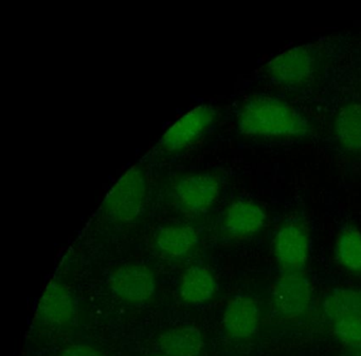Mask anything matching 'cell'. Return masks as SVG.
Masks as SVG:
<instances>
[{
    "instance_id": "cell-1",
    "label": "cell",
    "mask_w": 361,
    "mask_h": 356,
    "mask_svg": "<svg viewBox=\"0 0 361 356\" xmlns=\"http://www.w3.org/2000/svg\"><path fill=\"white\" fill-rule=\"evenodd\" d=\"M238 129L245 136H303L310 130V124L288 103L272 96H257L243 106Z\"/></svg>"
},
{
    "instance_id": "cell-2",
    "label": "cell",
    "mask_w": 361,
    "mask_h": 356,
    "mask_svg": "<svg viewBox=\"0 0 361 356\" xmlns=\"http://www.w3.org/2000/svg\"><path fill=\"white\" fill-rule=\"evenodd\" d=\"M147 189L145 170L140 166H134L109 191L103 203V210L115 222H132L138 218L145 208Z\"/></svg>"
},
{
    "instance_id": "cell-3",
    "label": "cell",
    "mask_w": 361,
    "mask_h": 356,
    "mask_svg": "<svg viewBox=\"0 0 361 356\" xmlns=\"http://www.w3.org/2000/svg\"><path fill=\"white\" fill-rule=\"evenodd\" d=\"M215 115L216 111L209 105L192 109L171 126L158 143V148L168 155L185 151L207 134L214 122Z\"/></svg>"
},
{
    "instance_id": "cell-4",
    "label": "cell",
    "mask_w": 361,
    "mask_h": 356,
    "mask_svg": "<svg viewBox=\"0 0 361 356\" xmlns=\"http://www.w3.org/2000/svg\"><path fill=\"white\" fill-rule=\"evenodd\" d=\"M221 189V181L214 174H188L173 185L172 197L179 210L197 215L214 205Z\"/></svg>"
},
{
    "instance_id": "cell-5",
    "label": "cell",
    "mask_w": 361,
    "mask_h": 356,
    "mask_svg": "<svg viewBox=\"0 0 361 356\" xmlns=\"http://www.w3.org/2000/svg\"><path fill=\"white\" fill-rule=\"evenodd\" d=\"M317 70V58L306 46L287 50L271 61L267 75L274 84L286 87L303 86L310 83Z\"/></svg>"
},
{
    "instance_id": "cell-6",
    "label": "cell",
    "mask_w": 361,
    "mask_h": 356,
    "mask_svg": "<svg viewBox=\"0 0 361 356\" xmlns=\"http://www.w3.org/2000/svg\"><path fill=\"white\" fill-rule=\"evenodd\" d=\"M274 254L284 273H301L310 259V239L299 223L283 225L274 236Z\"/></svg>"
},
{
    "instance_id": "cell-7",
    "label": "cell",
    "mask_w": 361,
    "mask_h": 356,
    "mask_svg": "<svg viewBox=\"0 0 361 356\" xmlns=\"http://www.w3.org/2000/svg\"><path fill=\"white\" fill-rule=\"evenodd\" d=\"M272 299L276 309L284 317L304 315L312 303L310 281L301 273H284L274 284Z\"/></svg>"
},
{
    "instance_id": "cell-8",
    "label": "cell",
    "mask_w": 361,
    "mask_h": 356,
    "mask_svg": "<svg viewBox=\"0 0 361 356\" xmlns=\"http://www.w3.org/2000/svg\"><path fill=\"white\" fill-rule=\"evenodd\" d=\"M77 313L73 293L66 284L50 282L37 305V318L48 326H64L71 324Z\"/></svg>"
},
{
    "instance_id": "cell-9",
    "label": "cell",
    "mask_w": 361,
    "mask_h": 356,
    "mask_svg": "<svg viewBox=\"0 0 361 356\" xmlns=\"http://www.w3.org/2000/svg\"><path fill=\"white\" fill-rule=\"evenodd\" d=\"M109 286L119 298L128 303L149 300L155 292L153 273L140 265H126L111 274Z\"/></svg>"
},
{
    "instance_id": "cell-10",
    "label": "cell",
    "mask_w": 361,
    "mask_h": 356,
    "mask_svg": "<svg viewBox=\"0 0 361 356\" xmlns=\"http://www.w3.org/2000/svg\"><path fill=\"white\" fill-rule=\"evenodd\" d=\"M267 221V215L261 205L252 200L238 199L225 210L223 227L234 237H248L259 233Z\"/></svg>"
},
{
    "instance_id": "cell-11",
    "label": "cell",
    "mask_w": 361,
    "mask_h": 356,
    "mask_svg": "<svg viewBox=\"0 0 361 356\" xmlns=\"http://www.w3.org/2000/svg\"><path fill=\"white\" fill-rule=\"evenodd\" d=\"M261 311L255 299L235 296L228 303L224 313V326L230 336L245 339L257 332Z\"/></svg>"
},
{
    "instance_id": "cell-12",
    "label": "cell",
    "mask_w": 361,
    "mask_h": 356,
    "mask_svg": "<svg viewBox=\"0 0 361 356\" xmlns=\"http://www.w3.org/2000/svg\"><path fill=\"white\" fill-rule=\"evenodd\" d=\"M158 345L166 355L198 356L204 348V339L200 330L194 326H175L160 335Z\"/></svg>"
},
{
    "instance_id": "cell-13",
    "label": "cell",
    "mask_w": 361,
    "mask_h": 356,
    "mask_svg": "<svg viewBox=\"0 0 361 356\" xmlns=\"http://www.w3.org/2000/svg\"><path fill=\"white\" fill-rule=\"evenodd\" d=\"M216 286V280L209 269L192 267L181 277L179 295L185 303L200 305L212 298Z\"/></svg>"
},
{
    "instance_id": "cell-14",
    "label": "cell",
    "mask_w": 361,
    "mask_h": 356,
    "mask_svg": "<svg viewBox=\"0 0 361 356\" xmlns=\"http://www.w3.org/2000/svg\"><path fill=\"white\" fill-rule=\"evenodd\" d=\"M335 134L345 151L361 153V103H348L341 107L336 117Z\"/></svg>"
},
{
    "instance_id": "cell-15",
    "label": "cell",
    "mask_w": 361,
    "mask_h": 356,
    "mask_svg": "<svg viewBox=\"0 0 361 356\" xmlns=\"http://www.w3.org/2000/svg\"><path fill=\"white\" fill-rule=\"evenodd\" d=\"M198 242V234L189 225H169L162 227L156 236V246L169 257L187 255Z\"/></svg>"
},
{
    "instance_id": "cell-16",
    "label": "cell",
    "mask_w": 361,
    "mask_h": 356,
    "mask_svg": "<svg viewBox=\"0 0 361 356\" xmlns=\"http://www.w3.org/2000/svg\"><path fill=\"white\" fill-rule=\"evenodd\" d=\"M323 312L333 322L344 318H361V290L334 291L323 301Z\"/></svg>"
},
{
    "instance_id": "cell-17",
    "label": "cell",
    "mask_w": 361,
    "mask_h": 356,
    "mask_svg": "<svg viewBox=\"0 0 361 356\" xmlns=\"http://www.w3.org/2000/svg\"><path fill=\"white\" fill-rule=\"evenodd\" d=\"M336 255L344 269L361 273V231L354 227L342 229L338 237Z\"/></svg>"
},
{
    "instance_id": "cell-18",
    "label": "cell",
    "mask_w": 361,
    "mask_h": 356,
    "mask_svg": "<svg viewBox=\"0 0 361 356\" xmlns=\"http://www.w3.org/2000/svg\"><path fill=\"white\" fill-rule=\"evenodd\" d=\"M336 336L345 345L361 349V318H344L334 322Z\"/></svg>"
},
{
    "instance_id": "cell-19",
    "label": "cell",
    "mask_w": 361,
    "mask_h": 356,
    "mask_svg": "<svg viewBox=\"0 0 361 356\" xmlns=\"http://www.w3.org/2000/svg\"><path fill=\"white\" fill-rule=\"evenodd\" d=\"M60 356H105L94 348L88 345H73L65 348Z\"/></svg>"
},
{
    "instance_id": "cell-20",
    "label": "cell",
    "mask_w": 361,
    "mask_h": 356,
    "mask_svg": "<svg viewBox=\"0 0 361 356\" xmlns=\"http://www.w3.org/2000/svg\"><path fill=\"white\" fill-rule=\"evenodd\" d=\"M152 356H171V355H166V354L161 353V354H155V355H152Z\"/></svg>"
},
{
    "instance_id": "cell-21",
    "label": "cell",
    "mask_w": 361,
    "mask_h": 356,
    "mask_svg": "<svg viewBox=\"0 0 361 356\" xmlns=\"http://www.w3.org/2000/svg\"><path fill=\"white\" fill-rule=\"evenodd\" d=\"M358 356H361V349H360V352H359Z\"/></svg>"
}]
</instances>
